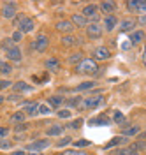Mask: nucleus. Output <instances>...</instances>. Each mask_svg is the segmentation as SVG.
<instances>
[{"instance_id": "nucleus-13", "label": "nucleus", "mask_w": 146, "mask_h": 155, "mask_svg": "<svg viewBox=\"0 0 146 155\" xmlns=\"http://www.w3.org/2000/svg\"><path fill=\"white\" fill-rule=\"evenodd\" d=\"M69 21L72 23V27H74V28H76V27H78V28H86V25H88V19L85 18L81 12H76V14H72V18L69 19Z\"/></svg>"}, {"instance_id": "nucleus-31", "label": "nucleus", "mask_w": 146, "mask_h": 155, "mask_svg": "<svg viewBox=\"0 0 146 155\" xmlns=\"http://www.w3.org/2000/svg\"><path fill=\"white\" fill-rule=\"evenodd\" d=\"M65 127H69V129H72V130H78V129H81L83 127V118H78V120H72L69 125H65Z\"/></svg>"}, {"instance_id": "nucleus-6", "label": "nucleus", "mask_w": 146, "mask_h": 155, "mask_svg": "<svg viewBox=\"0 0 146 155\" xmlns=\"http://www.w3.org/2000/svg\"><path fill=\"white\" fill-rule=\"evenodd\" d=\"M32 46L35 48V51L44 53V51L48 49V46H49V37L46 35V34H41V35H37V39L34 41V44H32Z\"/></svg>"}, {"instance_id": "nucleus-34", "label": "nucleus", "mask_w": 146, "mask_h": 155, "mask_svg": "<svg viewBox=\"0 0 146 155\" xmlns=\"http://www.w3.org/2000/svg\"><path fill=\"white\" fill-rule=\"evenodd\" d=\"M125 5L128 12H134V14L137 12V0H128V2H125Z\"/></svg>"}, {"instance_id": "nucleus-28", "label": "nucleus", "mask_w": 146, "mask_h": 155, "mask_svg": "<svg viewBox=\"0 0 146 155\" xmlns=\"http://www.w3.org/2000/svg\"><path fill=\"white\" fill-rule=\"evenodd\" d=\"M12 71H14V69H12V65H11L7 60H0V74H4V76H9Z\"/></svg>"}, {"instance_id": "nucleus-15", "label": "nucleus", "mask_w": 146, "mask_h": 155, "mask_svg": "<svg viewBox=\"0 0 146 155\" xmlns=\"http://www.w3.org/2000/svg\"><path fill=\"white\" fill-rule=\"evenodd\" d=\"M12 88L16 90V94H28V92H34V87L28 85V83H25V81H16V83H12Z\"/></svg>"}, {"instance_id": "nucleus-39", "label": "nucleus", "mask_w": 146, "mask_h": 155, "mask_svg": "<svg viewBox=\"0 0 146 155\" xmlns=\"http://www.w3.org/2000/svg\"><path fill=\"white\" fill-rule=\"evenodd\" d=\"M12 83H14V81H11V79H0V90L11 88V87H12Z\"/></svg>"}, {"instance_id": "nucleus-18", "label": "nucleus", "mask_w": 146, "mask_h": 155, "mask_svg": "<svg viewBox=\"0 0 146 155\" xmlns=\"http://www.w3.org/2000/svg\"><path fill=\"white\" fill-rule=\"evenodd\" d=\"M88 125L90 127H104V125H109V118L106 115H100V116H93L88 120Z\"/></svg>"}, {"instance_id": "nucleus-44", "label": "nucleus", "mask_w": 146, "mask_h": 155, "mask_svg": "<svg viewBox=\"0 0 146 155\" xmlns=\"http://www.w3.org/2000/svg\"><path fill=\"white\" fill-rule=\"evenodd\" d=\"M63 155H88V153L81 152V150H67V152H63Z\"/></svg>"}, {"instance_id": "nucleus-20", "label": "nucleus", "mask_w": 146, "mask_h": 155, "mask_svg": "<svg viewBox=\"0 0 146 155\" xmlns=\"http://www.w3.org/2000/svg\"><path fill=\"white\" fill-rule=\"evenodd\" d=\"M104 27H106V32H113V30L118 27V18L115 14H107L104 16Z\"/></svg>"}, {"instance_id": "nucleus-21", "label": "nucleus", "mask_w": 146, "mask_h": 155, "mask_svg": "<svg viewBox=\"0 0 146 155\" xmlns=\"http://www.w3.org/2000/svg\"><path fill=\"white\" fill-rule=\"evenodd\" d=\"M79 44V39L78 37H74V35H63L62 37V46L63 48H72V46H78Z\"/></svg>"}, {"instance_id": "nucleus-26", "label": "nucleus", "mask_w": 146, "mask_h": 155, "mask_svg": "<svg viewBox=\"0 0 146 155\" xmlns=\"http://www.w3.org/2000/svg\"><path fill=\"white\" fill-rule=\"evenodd\" d=\"M63 97L62 95H51V97H48V106L49 107H60L62 104H63Z\"/></svg>"}, {"instance_id": "nucleus-8", "label": "nucleus", "mask_w": 146, "mask_h": 155, "mask_svg": "<svg viewBox=\"0 0 146 155\" xmlns=\"http://www.w3.org/2000/svg\"><path fill=\"white\" fill-rule=\"evenodd\" d=\"M111 57L113 55H111L109 48H106V46H99V48L93 49V60L95 62H104V60H109Z\"/></svg>"}, {"instance_id": "nucleus-23", "label": "nucleus", "mask_w": 146, "mask_h": 155, "mask_svg": "<svg viewBox=\"0 0 146 155\" xmlns=\"http://www.w3.org/2000/svg\"><path fill=\"white\" fill-rule=\"evenodd\" d=\"M123 143H127V137H123V136H115L109 143H106L104 145V150H109V148H115V146L118 145H123Z\"/></svg>"}, {"instance_id": "nucleus-2", "label": "nucleus", "mask_w": 146, "mask_h": 155, "mask_svg": "<svg viewBox=\"0 0 146 155\" xmlns=\"http://www.w3.org/2000/svg\"><path fill=\"white\" fill-rule=\"evenodd\" d=\"M104 102H106V97L99 92V94H92V95H88V97H83L79 107H83V109H97Z\"/></svg>"}, {"instance_id": "nucleus-32", "label": "nucleus", "mask_w": 146, "mask_h": 155, "mask_svg": "<svg viewBox=\"0 0 146 155\" xmlns=\"http://www.w3.org/2000/svg\"><path fill=\"white\" fill-rule=\"evenodd\" d=\"M136 14H139V16H144L146 14V2L144 0H137V12Z\"/></svg>"}, {"instance_id": "nucleus-5", "label": "nucleus", "mask_w": 146, "mask_h": 155, "mask_svg": "<svg viewBox=\"0 0 146 155\" xmlns=\"http://www.w3.org/2000/svg\"><path fill=\"white\" fill-rule=\"evenodd\" d=\"M20 111H23L25 116H37L39 115V102H23V104H20Z\"/></svg>"}, {"instance_id": "nucleus-16", "label": "nucleus", "mask_w": 146, "mask_h": 155, "mask_svg": "<svg viewBox=\"0 0 146 155\" xmlns=\"http://www.w3.org/2000/svg\"><path fill=\"white\" fill-rule=\"evenodd\" d=\"M55 28L58 30V32H63L65 35H69V34L74 30V27H72V23H70L69 19H60V21H57Z\"/></svg>"}, {"instance_id": "nucleus-40", "label": "nucleus", "mask_w": 146, "mask_h": 155, "mask_svg": "<svg viewBox=\"0 0 146 155\" xmlns=\"http://www.w3.org/2000/svg\"><path fill=\"white\" fill-rule=\"evenodd\" d=\"M130 152H132V150H130V146H125V148H120V150H116L113 155H130Z\"/></svg>"}, {"instance_id": "nucleus-12", "label": "nucleus", "mask_w": 146, "mask_h": 155, "mask_svg": "<svg viewBox=\"0 0 146 155\" xmlns=\"http://www.w3.org/2000/svg\"><path fill=\"white\" fill-rule=\"evenodd\" d=\"M44 67L48 69L49 72H53V74H57V72H60V69H62V62H60L58 58L51 57V58H48V60L44 62Z\"/></svg>"}, {"instance_id": "nucleus-19", "label": "nucleus", "mask_w": 146, "mask_h": 155, "mask_svg": "<svg viewBox=\"0 0 146 155\" xmlns=\"http://www.w3.org/2000/svg\"><path fill=\"white\" fill-rule=\"evenodd\" d=\"M63 130H65V125L53 124V125H49V127H48V130H46V136H48V137H57V136H62V134H63Z\"/></svg>"}, {"instance_id": "nucleus-25", "label": "nucleus", "mask_w": 146, "mask_h": 155, "mask_svg": "<svg viewBox=\"0 0 146 155\" xmlns=\"http://www.w3.org/2000/svg\"><path fill=\"white\" fill-rule=\"evenodd\" d=\"M95 85H97L95 81H83V83H79L78 87L72 88V92H86V90H92Z\"/></svg>"}, {"instance_id": "nucleus-36", "label": "nucleus", "mask_w": 146, "mask_h": 155, "mask_svg": "<svg viewBox=\"0 0 146 155\" xmlns=\"http://www.w3.org/2000/svg\"><path fill=\"white\" fill-rule=\"evenodd\" d=\"M12 148V141L9 139H0V150H11Z\"/></svg>"}, {"instance_id": "nucleus-14", "label": "nucleus", "mask_w": 146, "mask_h": 155, "mask_svg": "<svg viewBox=\"0 0 146 155\" xmlns=\"http://www.w3.org/2000/svg\"><path fill=\"white\" fill-rule=\"evenodd\" d=\"M143 41H144V32H143V30H132V32H130V35H128V42H130L132 46L143 44Z\"/></svg>"}, {"instance_id": "nucleus-1", "label": "nucleus", "mask_w": 146, "mask_h": 155, "mask_svg": "<svg viewBox=\"0 0 146 155\" xmlns=\"http://www.w3.org/2000/svg\"><path fill=\"white\" fill-rule=\"evenodd\" d=\"M99 64L93 60V58H83L81 62H79L78 65H76V72L78 74H83V76H97L99 72Z\"/></svg>"}, {"instance_id": "nucleus-9", "label": "nucleus", "mask_w": 146, "mask_h": 155, "mask_svg": "<svg viewBox=\"0 0 146 155\" xmlns=\"http://www.w3.org/2000/svg\"><path fill=\"white\" fill-rule=\"evenodd\" d=\"M49 146H51V141L49 139H37V141L30 143L27 146V150H30V152H42V150H46Z\"/></svg>"}, {"instance_id": "nucleus-30", "label": "nucleus", "mask_w": 146, "mask_h": 155, "mask_svg": "<svg viewBox=\"0 0 146 155\" xmlns=\"http://www.w3.org/2000/svg\"><path fill=\"white\" fill-rule=\"evenodd\" d=\"M72 145L76 146V150H78V148H86V146H90L92 141L90 139H76V141H72Z\"/></svg>"}, {"instance_id": "nucleus-47", "label": "nucleus", "mask_w": 146, "mask_h": 155, "mask_svg": "<svg viewBox=\"0 0 146 155\" xmlns=\"http://www.w3.org/2000/svg\"><path fill=\"white\" fill-rule=\"evenodd\" d=\"M146 23V18L144 16H141V18H139V25H144Z\"/></svg>"}, {"instance_id": "nucleus-24", "label": "nucleus", "mask_w": 146, "mask_h": 155, "mask_svg": "<svg viewBox=\"0 0 146 155\" xmlns=\"http://www.w3.org/2000/svg\"><path fill=\"white\" fill-rule=\"evenodd\" d=\"M97 7L100 9V12H109V14H111V12H115V11H116V4L107 0V2H100Z\"/></svg>"}, {"instance_id": "nucleus-42", "label": "nucleus", "mask_w": 146, "mask_h": 155, "mask_svg": "<svg viewBox=\"0 0 146 155\" xmlns=\"http://www.w3.org/2000/svg\"><path fill=\"white\" fill-rule=\"evenodd\" d=\"M9 132H11L9 127H0V139H7Z\"/></svg>"}, {"instance_id": "nucleus-27", "label": "nucleus", "mask_w": 146, "mask_h": 155, "mask_svg": "<svg viewBox=\"0 0 146 155\" xmlns=\"http://www.w3.org/2000/svg\"><path fill=\"white\" fill-rule=\"evenodd\" d=\"M25 113L23 111H16L14 115H11V118H9V124H12V125H18V124H23L25 122Z\"/></svg>"}, {"instance_id": "nucleus-29", "label": "nucleus", "mask_w": 146, "mask_h": 155, "mask_svg": "<svg viewBox=\"0 0 146 155\" xmlns=\"http://www.w3.org/2000/svg\"><path fill=\"white\" fill-rule=\"evenodd\" d=\"M81 101H83V97H72V99H65L63 101V104L69 107H79L81 106Z\"/></svg>"}, {"instance_id": "nucleus-43", "label": "nucleus", "mask_w": 146, "mask_h": 155, "mask_svg": "<svg viewBox=\"0 0 146 155\" xmlns=\"http://www.w3.org/2000/svg\"><path fill=\"white\" fill-rule=\"evenodd\" d=\"M27 129H28V124H25V122H23V124H18V125H14V130H16V132H23V130H27Z\"/></svg>"}, {"instance_id": "nucleus-10", "label": "nucleus", "mask_w": 146, "mask_h": 155, "mask_svg": "<svg viewBox=\"0 0 146 155\" xmlns=\"http://www.w3.org/2000/svg\"><path fill=\"white\" fill-rule=\"evenodd\" d=\"M5 51V57H7V60H11V62H21V58H23V55H21V49L14 44V46H11V48L4 49Z\"/></svg>"}, {"instance_id": "nucleus-11", "label": "nucleus", "mask_w": 146, "mask_h": 155, "mask_svg": "<svg viewBox=\"0 0 146 155\" xmlns=\"http://www.w3.org/2000/svg\"><path fill=\"white\" fill-rule=\"evenodd\" d=\"M139 132H141V125H137V124H134V125L125 124V125L122 127V136H123V137H134V136H137Z\"/></svg>"}, {"instance_id": "nucleus-46", "label": "nucleus", "mask_w": 146, "mask_h": 155, "mask_svg": "<svg viewBox=\"0 0 146 155\" xmlns=\"http://www.w3.org/2000/svg\"><path fill=\"white\" fill-rule=\"evenodd\" d=\"M11 155H27V153H25V150H14Z\"/></svg>"}, {"instance_id": "nucleus-4", "label": "nucleus", "mask_w": 146, "mask_h": 155, "mask_svg": "<svg viewBox=\"0 0 146 155\" xmlns=\"http://www.w3.org/2000/svg\"><path fill=\"white\" fill-rule=\"evenodd\" d=\"M34 28H35V19L28 18V16H23V19H21L20 25H18V32H21V34H30V32H34Z\"/></svg>"}, {"instance_id": "nucleus-49", "label": "nucleus", "mask_w": 146, "mask_h": 155, "mask_svg": "<svg viewBox=\"0 0 146 155\" xmlns=\"http://www.w3.org/2000/svg\"><path fill=\"white\" fill-rule=\"evenodd\" d=\"M28 155H44V153H41V152H32V153H28Z\"/></svg>"}, {"instance_id": "nucleus-7", "label": "nucleus", "mask_w": 146, "mask_h": 155, "mask_svg": "<svg viewBox=\"0 0 146 155\" xmlns=\"http://www.w3.org/2000/svg\"><path fill=\"white\" fill-rule=\"evenodd\" d=\"M102 34H104V30H102V27H100L99 23H88L86 25L88 39H100L102 37Z\"/></svg>"}, {"instance_id": "nucleus-33", "label": "nucleus", "mask_w": 146, "mask_h": 155, "mask_svg": "<svg viewBox=\"0 0 146 155\" xmlns=\"http://www.w3.org/2000/svg\"><path fill=\"white\" fill-rule=\"evenodd\" d=\"M81 60H83L81 53H74V55H70V57H69V64H72V65L76 67V65H78V64L81 62Z\"/></svg>"}, {"instance_id": "nucleus-22", "label": "nucleus", "mask_w": 146, "mask_h": 155, "mask_svg": "<svg viewBox=\"0 0 146 155\" xmlns=\"http://www.w3.org/2000/svg\"><path fill=\"white\" fill-rule=\"evenodd\" d=\"M113 124L115 125H118V127H123L127 124V116L122 113V111H113Z\"/></svg>"}, {"instance_id": "nucleus-37", "label": "nucleus", "mask_w": 146, "mask_h": 155, "mask_svg": "<svg viewBox=\"0 0 146 155\" xmlns=\"http://www.w3.org/2000/svg\"><path fill=\"white\" fill-rule=\"evenodd\" d=\"M57 115H58V118H63V120H65V118H70V115H72V111L65 107V109H60V111L57 113Z\"/></svg>"}, {"instance_id": "nucleus-45", "label": "nucleus", "mask_w": 146, "mask_h": 155, "mask_svg": "<svg viewBox=\"0 0 146 155\" xmlns=\"http://www.w3.org/2000/svg\"><path fill=\"white\" fill-rule=\"evenodd\" d=\"M21 97L23 95H20V94H11V95H7L5 99H7V101H20Z\"/></svg>"}, {"instance_id": "nucleus-41", "label": "nucleus", "mask_w": 146, "mask_h": 155, "mask_svg": "<svg viewBox=\"0 0 146 155\" xmlns=\"http://www.w3.org/2000/svg\"><path fill=\"white\" fill-rule=\"evenodd\" d=\"M21 39H23V34H21V32H18V30H16V32L12 34V37H11V41H12L14 44H18V42H20V41H21Z\"/></svg>"}, {"instance_id": "nucleus-17", "label": "nucleus", "mask_w": 146, "mask_h": 155, "mask_svg": "<svg viewBox=\"0 0 146 155\" xmlns=\"http://www.w3.org/2000/svg\"><path fill=\"white\" fill-rule=\"evenodd\" d=\"M134 27H136V19L134 18H127V19L118 21V28H120V32H132Z\"/></svg>"}, {"instance_id": "nucleus-48", "label": "nucleus", "mask_w": 146, "mask_h": 155, "mask_svg": "<svg viewBox=\"0 0 146 155\" xmlns=\"http://www.w3.org/2000/svg\"><path fill=\"white\" fill-rule=\"evenodd\" d=\"M4 101H5V97H4V95H0V106L4 104Z\"/></svg>"}, {"instance_id": "nucleus-35", "label": "nucleus", "mask_w": 146, "mask_h": 155, "mask_svg": "<svg viewBox=\"0 0 146 155\" xmlns=\"http://www.w3.org/2000/svg\"><path fill=\"white\" fill-rule=\"evenodd\" d=\"M70 143H72V137H69V136H65L63 139H60V141H57V146H58V148H63V146L70 145Z\"/></svg>"}, {"instance_id": "nucleus-50", "label": "nucleus", "mask_w": 146, "mask_h": 155, "mask_svg": "<svg viewBox=\"0 0 146 155\" xmlns=\"http://www.w3.org/2000/svg\"><path fill=\"white\" fill-rule=\"evenodd\" d=\"M130 150H132V148H130ZM130 155H141V153H137V152H134V150H132V152H130Z\"/></svg>"}, {"instance_id": "nucleus-38", "label": "nucleus", "mask_w": 146, "mask_h": 155, "mask_svg": "<svg viewBox=\"0 0 146 155\" xmlns=\"http://www.w3.org/2000/svg\"><path fill=\"white\" fill-rule=\"evenodd\" d=\"M51 113V107L48 106V104H39V115H49Z\"/></svg>"}, {"instance_id": "nucleus-3", "label": "nucleus", "mask_w": 146, "mask_h": 155, "mask_svg": "<svg viewBox=\"0 0 146 155\" xmlns=\"http://www.w3.org/2000/svg\"><path fill=\"white\" fill-rule=\"evenodd\" d=\"M0 14H2V18H5V19H12L16 14H18L16 4H14V2H5V4H2Z\"/></svg>"}]
</instances>
